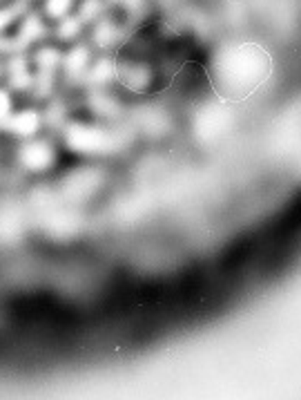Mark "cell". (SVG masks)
Returning a JSON list of instances; mask_svg holds the SVG:
<instances>
[{
  "label": "cell",
  "instance_id": "obj_1",
  "mask_svg": "<svg viewBox=\"0 0 301 400\" xmlns=\"http://www.w3.org/2000/svg\"><path fill=\"white\" fill-rule=\"evenodd\" d=\"M63 146L76 157H105L123 146L125 137L114 125L94 121H68L58 132Z\"/></svg>",
  "mask_w": 301,
  "mask_h": 400
},
{
  "label": "cell",
  "instance_id": "obj_2",
  "mask_svg": "<svg viewBox=\"0 0 301 400\" xmlns=\"http://www.w3.org/2000/svg\"><path fill=\"white\" fill-rule=\"evenodd\" d=\"M14 163L20 173L32 177H43L51 173L58 163V148L49 137L38 135L34 139L16 141Z\"/></svg>",
  "mask_w": 301,
  "mask_h": 400
},
{
  "label": "cell",
  "instance_id": "obj_3",
  "mask_svg": "<svg viewBox=\"0 0 301 400\" xmlns=\"http://www.w3.org/2000/svg\"><path fill=\"white\" fill-rule=\"evenodd\" d=\"M219 74L230 89H248L259 79V61L250 49H230L219 58Z\"/></svg>",
  "mask_w": 301,
  "mask_h": 400
},
{
  "label": "cell",
  "instance_id": "obj_4",
  "mask_svg": "<svg viewBox=\"0 0 301 400\" xmlns=\"http://www.w3.org/2000/svg\"><path fill=\"white\" fill-rule=\"evenodd\" d=\"M43 132H45V117H43V108H38V103L18 106L9 117V121L5 123V127L0 130V135L9 137L11 141L34 139Z\"/></svg>",
  "mask_w": 301,
  "mask_h": 400
},
{
  "label": "cell",
  "instance_id": "obj_5",
  "mask_svg": "<svg viewBox=\"0 0 301 400\" xmlns=\"http://www.w3.org/2000/svg\"><path fill=\"white\" fill-rule=\"evenodd\" d=\"M3 83L16 96H32L34 68H32L30 54H25V51H14V54L5 56V79H3Z\"/></svg>",
  "mask_w": 301,
  "mask_h": 400
},
{
  "label": "cell",
  "instance_id": "obj_6",
  "mask_svg": "<svg viewBox=\"0 0 301 400\" xmlns=\"http://www.w3.org/2000/svg\"><path fill=\"white\" fill-rule=\"evenodd\" d=\"M101 188V177L94 168H78L60 182L58 195L68 204H81Z\"/></svg>",
  "mask_w": 301,
  "mask_h": 400
},
{
  "label": "cell",
  "instance_id": "obj_7",
  "mask_svg": "<svg viewBox=\"0 0 301 400\" xmlns=\"http://www.w3.org/2000/svg\"><path fill=\"white\" fill-rule=\"evenodd\" d=\"M94 61L91 54V47L85 43H74L68 51H63V61H60V79L68 85H83L87 70Z\"/></svg>",
  "mask_w": 301,
  "mask_h": 400
},
{
  "label": "cell",
  "instance_id": "obj_8",
  "mask_svg": "<svg viewBox=\"0 0 301 400\" xmlns=\"http://www.w3.org/2000/svg\"><path fill=\"white\" fill-rule=\"evenodd\" d=\"M47 20L43 14H25L16 23V34H11L16 51H30V47L41 45L47 38Z\"/></svg>",
  "mask_w": 301,
  "mask_h": 400
},
{
  "label": "cell",
  "instance_id": "obj_9",
  "mask_svg": "<svg viewBox=\"0 0 301 400\" xmlns=\"http://www.w3.org/2000/svg\"><path fill=\"white\" fill-rule=\"evenodd\" d=\"M85 103H87V110L101 121H112L114 117H119V114H121V103L114 94L108 92V87L87 89Z\"/></svg>",
  "mask_w": 301,
  "mask_h": 400
},
{
  "label": "cell",
  "instance_id": "obj_10",
  "mask_svg": "<svg viewBox=\"0 0 301 400\" xmlns=\"http://www.w3.org/2000/svg\"><path fill=\"white\" fill-rule=\"evenodd\" d=\"M121 41V27L116 25L112 18H98L91 27V45L103 49V51H110L119 45Z\"/></svg>",
  "mask_w": 301,
  "mask_h": 400
},
{
  "label": "cell",
  "instance_id": "obj_11",
  "mask_svg": "<svg viewBox=\"0 0 301 400\" xmlns=\"http://www.w3.org/2000/svg\"><path fill=\"white\" fill-rule=\"evenodd\" d=\"M83 30H85V23L76 16V11L54 23V36L58 43H70V45L78 43L83 36Z\"/></svg>",
  "mask_w": 301,
  "mask_h": 400
},
{
  "label": "cell",
  "instance_id": "obj_12",
  "mask_svg": "<svg viewBox=\"0 0 301 400\" xmlns=\"http://www.w3.org/2000/svg\"><path fill=\"white\" fill-rule=\"evenodd\" d=\"M23 230V215L16 206H5L0 208V242H11L20 235Z\"/></svg>",
  "mask_w": 301,
  "mask_h": 400
},
{
  "label": "cell",
  "instance_id": "obj_13",
  "mask_svg": "<svg viewBox=\"0 0 301 400\" xmlns=\"http://www.w3.org/2000/svg\"><path fill=\"white\" fill-rule=\"evenodd\" d=\"M74 7H76V0H43L41 14L45 16V20L56 23L65 16L74 14Z\"/></svg>",
  "mask_w": 301,
  "mask_h": 400
},
{
  "label": "cell",
  "instance_id": "obj_14",
  "mask_svg": "<svg viewBox=\"0 0 301 400\" xmlns=\"http://www.w3.org/2000/svg\"><path fill=\"white\" fill-rule=\"evenodd\" d=\"M76 16L85 25H94L98 18L105 16V0H81L76 9Z\"/></svg>",
  "mask_w": 301,
  "mask_h": 400
},
{
  "label": "cell",
  "instance_id": "obj_15",
  "mask_svg": "<svg viewBox=\"0 0 301 400\" xmlns=\"http://www.w3.org/2000/svg\"><path fill=\"white\" fill-rule=\"evenodd\" d=\"M16 94L11 92V89L5 85V83H0V130L5 127V123L9 121V117L14 114V110L18 108V103H16Z\"/></svg>",
  "mask_w": 301,
  "mask_h": 400
},
{
  "label": "cell",
  "instance_id": "obj_16",
  "mask_svg": "<svg viewBox=\"0 0 301 400\" xmlns=\"http://www.w3.org/2000/svg\"><path fill=\"white\" fill-rule=\"evenodd\" d=\"M0 5H3V0H0Z\"/></svg>",
  "mask_w": 301,
  "mask_h": 400
}]
</instances>
